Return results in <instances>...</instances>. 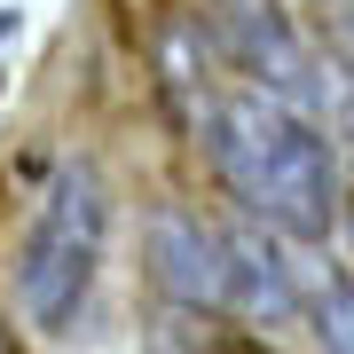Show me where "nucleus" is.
<instances>
[{"instance_id":"nucleus-7","label":"nucleus","mask_w":354,"mask_h":354,"mask_svg":"<svg viewBox=\"0 0 354 354\" xmlns=\"http://www.w3.org/2000/svg\"><path fill=\"white\" fill-rule=\"evenodd\" d=\"M0 354H16V339H8V323H0Z\"/></svg>"},{"instance_id":"nucleus-8","label":"nucleus","mask_w":354,"mask_h":354,"mask_svg":"<svg viewBox=\"0 0 354 354\" xmlns=\"http://www.w3.org/2000/svg\"><path fill=\"white\" fill-rule=\"evenodd\" d=\"M307 8H315V16H323V8H330V0H307Z\"/></svg>"},{"instance_id":"nucleus-6","label":"nucleus","mask_w":354,"mask_h":354,"mask_svg":"<svg viewBox=\"0 0 354 354\" xmlns=\"http://www.w3.org/2000/svg\"><path fill=\"white\" fill-rule=\"evenodd\" d=\"M181 354H283L268 330H252V323H181Z\"/></svg>"},{"instance_id":"nucleus-1","label":"nucleus","mask_w":354,"mask_h":354,"mask_svg":"<svg viewBox=\"0 0 354 354\" xmlns=\"http://www.w3.org/2000/svg\"><path fill=\"white\" fill-rule=\"evenodd\" d=\"M189 134L244 221L276 228L283 244H315V252L346 228V158L323 134V118L228 79L221 95L197 102Z\"/></svg>"},{"instance_id":"nucleus-4","label":"nucleus","mask_w":354,"mask_h":354,"mask_svg":"<svg viewBox=\"0 0 354 354\" xmlns=\"http://www.w3.org/2000/svg\"><path fill=\"white\" fill-rule=\"evenodd\" d=\"M142 260H150V283L181 315L228 323V307H236V252H228L221 221L189 213V205H158L150 228H142Z\"/></svg>"},{"instance_id":"nucleus-2","label":"nucleus","mask_w":354,"mask_h":354,"mask_svg":"<svg viewBox=\"0 0 354 354\" xmlns=\"http://www.w3.org/2000/svg\"><path fill=\"white\" fill-rule=\"evenodd\" d=\"M102 252H111V181L95 158H55L24 213V236H16V268H8L16 315L39 339H71L102 283Z\"/></svg>"},{"instance_id":"nucleus-3","label":"nucleus","mask_w":354,"mask_h":354,"mask_svg":"<svg viewBox=\"0 0 354 354\" xmlns=\"http://www.w3.org/2000/svg\"><path fill=\"white\" fill-rule=\"evenodd\" d=\"M197 16H205V32H213V48H221L236 87L276 95L291 111L323 118L330 64H323V39L291 16V0H205Z\"/></svg>"},{"instance_id":"nucleus-5","label":"nucleus","mask_w":354,"mask_h":354,"mask_svg":"<svg viewBox=\"0 0 354 354\" xmlns=\"http://www.w3.org/2000/svg\"><path fill=\"white\" fill-rule=\"evenodd\" d=\"M307 330H315L323 354H354V268L346 260H307Z\"/></svg>"}]
</instances>
